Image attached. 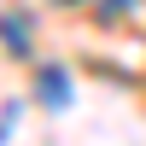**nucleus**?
Returning a JSON list of instances; mask_svg holds the SVG:
<instances>
[{
    "mask_svg": "<svg viewBox=\"0 0 146 146\" xmlns=\"http://www.w3.org/2000/svg\"><path fill=\"white\" fill-rule=\"evenodd\" d=\"M135 0H105V18H117V12H129Z\"/></svg>",
    "mask_w": 146,
    "mask_h": 146,
    "instance_id": "3",
    "label": "nucleus"
},
{
    "mask_svg": "<svg viewBox=\"0 0 146 146\" xmlns=\"http://www.w3.org/2000/svg\"><path fill=\"white\" fill-rule=\"evenodd\" d=\"M35 100H41L47 111H70V100H76L70 70L64 64H35Z\"/></svg>",
    "mask_w": 146,
    "mask_h": 146,
    "instance_id": "1",
    "label": "nucleus"
},
{
    "mask_svg": "<svg viewBox=\"0 0 146 146\" xmlns=\"http://www.w3.org/2000/svg\"><path fill=\"white\" fill-rule=\"evenodd\" d=\"M0 41H6L12 53H29V18H23V12H6V18H0Z\"/></svg>",
    "mask_w": 146,
    "mask_h": 146,
    "instance_id": "2",
    "label": "nucleus"
}]
</instances>
